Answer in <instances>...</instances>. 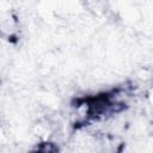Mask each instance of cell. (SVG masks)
<instances>
[{
	"mask_svg": "<svg viewBox=\"0 0 153 153\" xmlns=\"http://www.w3.org/2000/svg\"><path fill=\"white\" fill-rule=\"evenodd\" d=\"M35 149L36 151H39V152H44V153H53V152H57L59 151V147H57L56 143H54L51 141H48V140H44Z\"/></svg>",
	"mask_w": 153,
	"mask_h": 153,
	"instance_id": "obj_1",
	"label": "cell"
}]
</instances>
